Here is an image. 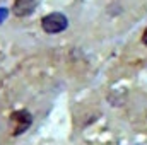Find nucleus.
<instances>
[{
  "label": "nucleus",
  "instance_id": "f257e3e1",
  "mask_svg": "<svg viewBox=\"0 0 147 145\" xmlns=\"http://www.w3.org/2000/svg\"><path fill=\"white\" fill-rule=\"evenodd\" d=\"M69 26V21L63 14L60 12H53V14H48L41 19V28L45 33L48 34H57V33H62L65 31Z\"/></svg>",
  "mask_w": 147,
  "mask_h": 145
},
{
  "label": "nucleus",
  "instance_id": "f03ea898",
  "mask_svg": "<svg viewBox=\"0 0 147 145\" xmlns=\"http://www.w3.org/2000/svg\"><path fill=\"white\" fill-rule=\"evenodd\" d=\"M10 118H12V123L16 125V126H14V135L24 133V132L29 128L31 121H33V118H31V114H29L28 111H17V113H14Z\"/></svg>",
  "mask_w": 147,
  "mask_h": 145
},
{
  "label": "nucleus",
  "instance_id": "7ed1b4c3",
  "mask_svg": "<svg viewBox=\"0 0 147 145\" xmlns=\"http://www.w3.org/2000/svg\"><path fill=\"white\" fill-rule=\"evenodd\" d=\"M34 9H36V0H16L12 12L17 17H28L34 12Z\"/></svg>",
  "mask_w": 147,
  "mask_h": 145
},
{
  "label": "nucleus",
  "instance_id": "20e7f679",
  "mask_svg": "<svg viewBox=\"0 0 147 145\" xmlns=\"http://www.w3.org/2000/svg\"><path fill=\"white\" fill-rule=\"evenodd\" d=\"M7 14H9V10H7L5 7H0V22H3V21H5Z\"/></svg>",
  "mask_w": 147,
  "mask_h": 145
},
{
  "label": "nucleus",
  "instance_id": "39448f33",
  "mask_svg": "<svg viewBox=\"0 0 147 145\" xmlns=\"http://www.w3.org/2000/svg\"><path fill=\"white\" fill-rule=\"evenodd\" d=\"M142 43H144V44L147 46V29L144 31V34H142Z\"/></svg>",
  "mask_w": 147,
  "mask_h": 145
}]
</instances>
